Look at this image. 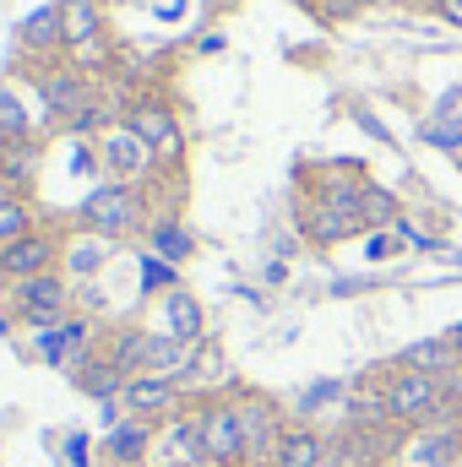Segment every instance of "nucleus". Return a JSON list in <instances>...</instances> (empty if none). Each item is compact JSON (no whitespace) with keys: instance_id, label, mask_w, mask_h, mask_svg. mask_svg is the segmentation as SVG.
<instances>
[{"instance_id":"1","label":"nucleus","mask_w":462,"mask_h":467,"mask_svg":"<svg viewBox=\"0 0 462 467\" xmlns=\"http://www.w3.org/2000/svg\"><path fill=\"white\" fill-rule=\"evenodd\" d=\"M77 223L88 234H99V239H131V234H142L147 223V202H142V191L136 185H125V180H99L88 196H82V207H77Z\"/></svg>"},{"instance_id":"2","label":"nucleus","mask_w":462,"mask_h":467,"mask_svg":"<svg viewBox=\"0 0 462 467\" xmlns=\"http://www.w3.org/2000/svg\"><path fill=\"white\" fill-rule=\"evenodd\" d=\"M11 321H22L27 332H49L60 321H71V283L60 272H44V277H27V283H11Z\"/></svg>"},{"instance_id":"3","label":"nucleus","mask_w":462,"mask_h":467,"mask_svg":"<svg viewBox=\"0 0 462 467\" xmlns=\"http://www.w3.org/2000/svg\"><path fill=\"white\" fill-rule=\"evenodd\" d=\"M381 402H386L392 424H425V419H436L446 408V380H430L419 369L392 364L386 380H381Z\"/></svg>"},{"instance_id":"4","label":"nucleus","mask_w":462,"mask_h":467,"mask_svg":"<svg viewBox=\"0 0 462 467\" xmlns=\"http://www.w3.org/2000/svg\"><path fill=\"white\" fill-rule=\"evenodd\" d=\"M202 413V435H207V462L213 467H250V430H245V408L229 397H213L196 408Z\"/></svg>"},{"instance_id":"5","label":"nucleus","mask_w":462,"mask_h":467,"mask_svg":"<svg viewBox=\"0 0 462 467\" xmlns=\"http://www.w3.org/2000/svg\"><path fill=\"white\" fill-rule=\"evenodd\" d=\"M22 353L38 358V364H49V369H60V375H71L82 358L99 353V327H93L88 316H71V321H60V327H49V332H33V343Z\"/></svg>"},{"instance_id":"6","label":"nucleus","mask_w":462,"mask_h":467,"mask_svg":"<svg viewBox=\"0 0 462 467\" xmlns=\"http://www.w3.org/2000/svg\"><path fill=\"white\" fill-rule=\"evenodd\" d=\"M131 136H142V147L158 158V163H180V152H185V130H180V119L169 104H158V99H136L125 119H120Z\"/></svg>"},{"instance_id":"7","label":"nucleus","mask_w":462,"mask_h":467,"mask_svg":"<svg viewBox=\"0 0 462 467\" xmlns=\"http://www.w3.org/2000/svg\"><path fill=\"white\" fill-rule=\"evenodd\" d=\"M120 408H125L131 419H147V424L163 430V424L185 408V397H180V380H169V375H131L125 391H120Z\"/></svg>"},{"instance_id":"8","label":"nucleus","mask_w":462,"mask_h":467,"mask_svg":"<svg viewBox=\"0 0 462 467\" xmlns=\"http://www.w3.org/2000/svg\"><path fill=\"white\" fill-rule=\"evenodd\" d=\"M38 104L49 109V119L71 125V119L93 104V88H88V77L66 60V66H55V71H44V77H38Z\"/></svg>"},{"instance_id":"9","label":"nucleus","mask_w":462,"mask_h":467,"mask_svg":"<svg viewBox=\"0 0 462 467\" xmlns=\"http://www.w3.org/2000/svg\"><path fill=\"white\" fill-rule=\"evenodd\" d=\"M55 261H60V239L44 229H33L27 239H16V244H5L0 250V283H27V277H44V272H55Z\"/></svg>"},{"instance_id":"10","label":"nucleus","mask_w":462,"mask_h":467,"mask_svg":"<svg viewBox=\"0 0 462 467\" xmlns=\"http://www.w3.org/2000/svg\"><path fill=\"white\" fill-rule=\"evenodd\" d=\"M99 163L110 169V180H125V185H136L142 174H152V152L142 147V136H131L125 125H115V130H104L99 136Z\"/></svg>"},{"instance_id":"11","label":"nucleus","mask_w":462,"mask_h":467,"mask_svg":"<svg viewBox=\"0 0 462 467\" xmlns=\"http://www.w3.org/2000/svg\"><path fill=\"white\" fill-rule=\"evenodd\" d=\"M239 408H245V430H250V467H272L278 441L289 430L283 408H272L267 397H239Z\"/></svg>"},{"instance_id":"12","label":"nucleus","mask_w":462,"mask_h":467,"mask_svg":"<svg viewBox=\"0 0 462 467\" xmlns=\"http://www.w3.org/2000/svg\"><path fill=\"white\" fill-rule=\"evenodd\" d=\"M152 446H158V424H147V419H131L125 413L120 424L104 430V457H110V467H147Z\"/></svg>"},{"instance_id":"13","label":"nucleus","mask_w":462,"mask_h":467,"mask_svg":"<svg viewBox=\"0 0 462 467\" xmlns=\"http://www.w3.org/2000/svg\"><path fill=\"white\" fill-rule=\"evenodd\" d=\"M158 441L174 451V467H213L207 462V435H202V413H196V408H180V413L158 430Z\"/></svg>"},{"instance_id":"14","label":"nucleus","mask_w":462,"mask_h":467,"mask_svg":"<svg viewBox=\"0 0 462 467\" xmlns=\"http://www.w3.org/2000/svg\"><path fill=\"white\" fill-rule=\"evenodd\" d=\"M327 462H332V441L316 424H289L283 441H278V457H272V467H327Z\"/></svg>"},{"instance_id":"15","label":"nucleus","mask_w":462,"mask_h":467,"mask_svg":"<svg viewBox=\"0 0 462 467\" xmlns=\"http://www.w3.org/2000/svg\"><path fill=\"white\" fill-rule=\"evenodd\" d=\"M125 380H131V375H125L115 358L104 353V343H99V353H93V358H82V364L71 369V386H77V391H88L93 402H120Z\"/></svg>"},{"instance_id":"16","label":"nucleus","mask_w":462,"mask_h":467,"mask_svg":"<svg viewBox=\"0 0 462 467\" xmlns=\"http://www.w3.org/2000/svg\"><path fill=\"white\" fill-rule=\"evenodd\" d=\"M397 364H403V369H419V375H430V380H457L462 375V358L446 337H419V343H408V348L397 353Z\"/></svg>"},{"instance_id":"17","label":"nucleus","mask_w":462,"mask_h":467,"mask_svg":"<svg viewBox=\"0 0 462 467\" xmlns=\"http://www.w3.org/2000/svg\"><path fill=\"white\" fill-rule=\"evenodd\" d=\"M359 229H364V218H359L353 207L327 202V196H316V207L305 213V234H310L316 244H343V239H353Z\"/></svg>"},{"instance_id":"18","label":"nucleus","mask_w":462,"mask_h":467,"mask_svg":"<svg viewBox=\"0 0 462 467\" xmlns=\"http://www.w3.org/2000/svg\"><path fill=\"white\" fill-rule=\"evenodd\" d=\"M163 321H169V337H180L185 348H196V343L207 337V310H202L185 288L163 294Z\"/></svg>"},{"instance_id":"19","label":"nucleus","mask_w":462,"mask_h":467,"mask_svg":"<svg viewBox=\"0 0 462 467\" xmlns=\"http://www.w3.org/2000/svg\"><path fill=\"white\" fill-rule=\"evenodd\" d=\"M60 22H66V49H93L104 38V16H99V0H60Z\"/></svg>"},{"instance_id":"20","label":"nucleus","mask_w":462,"mask_h":467,"mask_svg":"<svg viewBox=\"0 0 462 467\" xmlns=\"http://www.w3.org/2000/svg\"><path fill=\"white\" fill-rule=\"evenodd\" d=\"M22 49L27 55H49V49H66V22H60V5H38L22 27H16Z\"/></svg>"},{"instance_id":"21","label":"nucleus","mask_w":462,"mask_h":467,"mask_svg":"<svg viewBox=\"0 0 462 467\" xmlns=\"http://www.w3.org/2000/svg\"><path fill=\"white\" fill-rule=\"evenodd\" d=\"M115 255V244L110 239H99V234H71V244H66V261H71V277H99L104 272V261Z\"/></svg>"},{"instance_id":"22","label":"nucleus","mask_w":462,"mask_h":467,"mask_svg":"<svg viewBox=\"0 0 462 467\" xmlns=\"http://www.w3.org/2000/svg\"><path fill=\"white\" fill-rule=\"evenodd\" d=\"M33 169H38V147L33 141H0V180L11 191H27L33 185Z\"/></svg>"},{"instance_id":"23","label":"nucleus","mask_w":462,"mask_h":467,"mask_svg":"<svg viewBox=\"0 0 462 467\" xmlns=\"http://www.w3.org/2000/svg\"><path fill=\"white\" fill-rule=\"evenodd\" d=\"M147 239H152V255L158 261H169V266H180V261H191V250H196V239L180 229L174 218H158L152 229H147Z\"/></svg>"},{"instance_id":"24","label":"nucleus","mask_w":462,"mask_h":467,"mask_svg":"<svg viewBox=\"0 0 462 467\" xmlns=\"http://www.w3.org/2000/svg\"><path fill=\"white\" fill-rule=\"evenodd\" d=\"M33 229H38L33 202H22V196H0V250L16 244V239H27Z\"/></svg>"},{"instance_id":"25","label":"nucleus","mask_w":462,"mask_h":467,"mask_svg":"<svg viewBox=\"0 0 462 467\" xmlns=\"http://www.w3.org/2000/svg\"><path fill=\"white\" fill-rule=\"evenodd\" d=\"M0 141H33V115L11 88H0Z\"/></svg>"},{"instance_id":"26","label":"nucleus","mask_w":462,"mask_h":467,"mask_svg":"<svg viewBox=\"0 0 462 467\" xmlns=\"http://www.w3.org/2000/svg\"><path fill=\"white\" fill-rule=\"evenodd\" d=\"M359 218H364V229H386V223H397V196L381 191V185H364V196H359Z\"/></svg>"},{"instance_id":"27","label":"nucleus","mask_w":462,"mask_h":467,"mask_svg":"<svg viewBox=\"0 0 462 467\" xmlns=\"http://www.w3.org/2000/svg\"><path fill=\"white\" fill-rule=\"evenodd\" d=\"M327 402H343V386H338V380H316V386L299 397V424H310V413H321Z\"/></svg>"},{"instance_id":"28","label":"nucleus","mask_w":462,"mask_h":467,"mask_svg":"<svg viewBox=\"0 0 462 467\" xmlns=\"http://www.w3.org/2000/svg\"><path fill=\"white\" fill-rule=\"evenodd\" d=\"M142 288L147 294H174V266L158 255H142Z\"/></svg>"},{"instance_id":"29","label":"nucleus","mask_w":462,"mask_h":467,"mask_svg":"<svg viewBox=\"0 0 462 467\" xmlns=\"http://www.w3.org/2000/svg\"><path fill=\"white\" fill-rule=\"evenodd\" d=\"M430 125H452V130H462V88H446L441 93V104H436V119Z\"/></svg>"},{"instance_id":"30","label":"nucleus","mask_w":462,"mask_h":467,"mask_svg":"<svg viewBox=\"0 0 462 467\" xmlns=\"http://www.w3.org/2000/svg\"><path fill=\"white\" fill-rule=\"evenodd\" d=\"M436 11H441V22L462 27V0H436Z\"/></svg>"},{"instance_id":"31","label":"nucleus","mask_w":462,"mask_h":467,"mask_svg":"<svg viewBox=\"0 0 462 467\" xmlns=\"http://www.w3.org/2000/svg\"><path fill=\"white\" fill-rule=\"evenodd\" d=\"M66 451H71V462H77V467H88V435H71V446H66Z\"/></svg>"},{"instance_id":"32","label":"nucleus","mask_w":462,"mask_h":467,"mask_svg":"<svg viewBox=\"0 0 462 467\" xmlns=\"http://www.w3.org/2000/svg\"><path fill=\"white\" fill-rule=\"evenodd\" d=\"M446 343H452V348H457V358H462V321H457V327H446Z\"/></svg>"},{"instance_id":"33","label":"nucleus","mask_w":462,"mask_h":467,"mask_svg":"<svg viewBox=\"0 0 462 467\" xmlns=\"http://www.w3.org/2000/svg\"><path fill=\"white\" fill-rule=\"evenodd\" d=\"M327 5H332V11H343V5H348V0H327Z\"/></svg>"},{"instance_id":"34","label":"nucleus","mask_w":462,"mask_h":467,"mask_svg":"<svg viewBox=\"0 0 462 467\" xmlns=\"http://www.w3.org/2000/svg\"><path fill=\"white\" fill-rule=\"evenodd\" d=\"M457 163H462V147H457Z\"/></svg>"},{"instance_id":"35","label":"nucleus","mask_w":462,"mask_h":467,"mask_svg":"<svg viewBox=\"0 0 462 467\" xmlns=\"http://www.w3.org/2000/svg\"><path fill=\"white\" fill-rule=\"evenodd\" d=\"M457 467H462V462H457Z\"/></svg>"}]
</instances>
